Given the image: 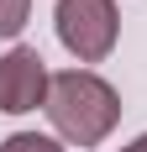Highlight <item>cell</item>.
I'll return each mask as SVG.
<instances>
[{
	"mask_svg": "<svg viewBox=\"0 0 147 152\" xmlns=\"http://www.w3.org/2000/svg\"><path fill=\"white\" fill-rule=\"evenodd\" d=\"M42 110L53 121V131H58V142H68V147H100L121 126V94L95 68H63V74H53V89H47Z\"/></svg>",
	"mask_w": 147,
	"mask_h": 152,
	"instance_id": "6da1fadb",
	"label": "cell"
},
{
	"mask_svg": "<svg viewBox=\"0 0 147 152\" xmlns=\"http://www.w3.org/2000/svg\"><path fill=\"white\" fill-rule=\"evenodd\" d=\"M53 31L74 63H105L121 42V11L116 0H58Z\"/></svg>",
	"mask_w": 147,
	"mask_h": 152,
	"instance_id": "7a4b0ae2",
	"label": "cell"
},
{
	"mask_svg": "<svg viewBox=\"0 0 147 152\" xmlns=\"http://www.w3.org/2000/svg\"><path fill=\"white\" fill-rule=\"evenodd\" d=\"M47 89H53V74L37 47L16 42L0 53V110L5 115H26V110L47 105Z\"/></svg>",
	"mask_w": 147,
	"mask_h": 152,
	"instance_id": "3957f363",
	"label": "cell"
},
{
	"mask_svg": "<svg viewBox=\"0 0 147 152\" xmlns=\"http://www.w3.org/2000/svg\"><path fill=\"white\" fill-rule=\"evenodd\" d=\"M0 152H63V142L47 137V131H11L0 142Z\"/></svg>",
	"mask_w": 147,
	"mask_h": 152,
	"instance_id": "277c9868",
	"label": "cell"
},
{
	"mask_svg": "<svg viewBox=\"0 0 147 152\" xmlns=\"http://www.w3.org/2000/svg\"><path fill=\"white\" fill-rule=\"evenodd\" d=\"M26 21H32V0H0V37L5 42H16L26 31Z\"/></svg>",
	"mask_w": 147,
	"mask_h": 152,
	"instance_id": "5b68a950",
	"label": "cell"
},
{
	"mask_svg": "<svg viewBox=\"0 0 147 152\" xmlns=\"http://www.w3.org/2000/svg\"><path fill=\"white\" fill-rule=\"evenodd\" d=\"M121 152H147V131H142V137H137V142H126V147H121Z\"/></svg>",
	"mask_w": 147,
	"mask_h": 152,
	"instance_id": "8992f818",
	"label": "cell"
}]
</instances>
